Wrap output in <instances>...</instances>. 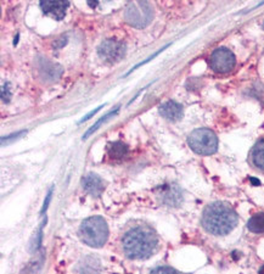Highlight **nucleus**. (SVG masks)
Here are the masks:
<instances>
[{"label": "nucleus", "mask_w": 264, "mask_h": 274, "mask_svg": "<svg viewBox=\"0 0 264 274\" xmlns=\"http://www.w3.org/2000/svg\"><path fill=\"white\" fill-rule=\"evenodd\" d=\"M122 247L124 255L130 259H146L157 250L158 236L152 228L136 226L123 235Z\"/></svg>", "instance_id": "1"}, {"label": "nucleus", "mask_w": 264, "mask_h": 274, "mask_svg": "<svg viewBox=\"0 0 264 274\" xmlns=\"http://www.w3.org/2000/svg\"><path fill=\"white\" fill-rule=\"evenodd\" d=\"M237 213L229 204L216 201L206 206L201 217L202 227L210 234L223 236L229 234L236 227Z\"/></svg>", "instance_id": "2"}, {"label": "nucleus", "mask_w": 264, "mask_h": 274, "mask_svg": "<svg viewBox=\"0 0 264 274\" xmlns=\"http://www.w3.org/2000/svg\"><path fill=\"white\" fill-rule=\"evenodd\" d=\"M80 240L91 247H103L109 239V226L101 216L84 219L79 227Z\"/></svg>", "instance_id": "3"}, {"label": "nucleus", "mask_w": 264, "mask_h": 274, "mask_svg": "<svg viewBox=\"0 0 264 274\" xmlns=\"http://www.w3.org/2000/svg\"><path fill=\"white\" fill-rule=\"evenodd\" d=\"M188 144L194 152L204 156H210L218 150V138L207 128H199L191 132L188 138Z\"/></svg>", "instance_id": "4"}, {"label": "nucleus", "mask_w": 264, "mask_h": 274, "mask_svg": "<svg viewBox=\"0 0 264 274\" xmlns=\"http://www.w3.org/2000/svg\"><path fill=\"white\" fill-rule=\"evenodd\" d=\"M153 17L152 8L146 0H132L124 13V20L135 28H145Z\"/></svg>", "instance_id": "5"}, {"label": "nucleus", "mask_w": 264, "mask_h": 274, "mask_svg": "<svg viewBox=\"0 0 264 274\" xmlns=\"http://www.w3.org/2000/svg\"><path fill=\"white\" fill-rule=\"evenodd\" d=\"M127 53L126 43L116 39H107L100 44L98 49V54L101 60L106 63L113 65V63L120 62Z\"/></svg>", "instance_id": "6"}, {"label": "nucleus", "mask_w": 264, "mask_h": 274, "mask_svg": "<svg viewBox=\"0 0 264 274\" xmlns=\"http://www.w3.org/2000/svg\"><path fill=\"white\" fill-rule=\"evenodd\" d=\"M235 55L226 48H218L211 55V68L217 73H226L235 67Z\"/></svg>", "instance_id": "7"}, {"label": "nucleus", "mask_w": 264, "mask_h": 274, "mask_svg": "<svg viewBox=\"0 0 264 274\" xmlns=\"http://www.w3.org/2000/svg\"><path fill=\"white\" fill-rule=\"evenodd\" d=\"M158 200L169 207H178L183 201V193L175 184H166L156 189Z\"/></svg>", "instance_id": "8"}, {"label": "nucleus", "mask_w": 264, "mask_h": 274, "mask_svg": "<svg viewBox=\"0 0 264 274\" xmlns=\"http://www.w3.org/2000/svg\"><path fill=\"white\" fill-rule=\"evenodd\" d=\"M68 0H40V9L45 15L61 21L66 15Z\"/></svg>", "instance_id": "9"}, {"label": "nucleus", "mask_w": 264, "mask_h": 274, "mask_svg": "<svg viewBox=\"0 0 264 274\" xmlns=\"http://www.w3.org/2000/svg\"><path fill=\"white\" fill-rule=\"evenodd\" d=\"M82 187L83 189L88 193L89 195L94 196V198H99L105 190V184H104L103 179L97 174H88L82 179Z\"/></svg>", "instance_id": "10"}, {"label": "nucleus", "mask_w": 264, "mask_h": 274, "mask_svg": "<svg viewBox=\"0 0 264 274\" xmlns=\"http://www.w3.org/2000/svg\"><path fill=\"white\" fill-rule=\"evenodd\" d=\"M158 110L162 117H164L168 121H172V122L179 121L183 117V106L181 104L172 102V100L162 104Z\"/></svg>", "instance_id": "11"}, {"label": "nucleus", "mask_w": 264, "mask_h": 274, "mask_svg": "<svg viewBox=\"0 0 264 274\" xmlns=\"http://www.w3.org/2000/svg\"><path fill=\"white\" fill-rule=\"evenodd\" d=\"M249 160L257 169L264 171V138L254 144L249 152Z\"/></svg>", "instance_id": "12"}, {"label": "nucleus", "mask_w": 264, "mask_h": 274, "mask_svg": "<svg viewBox=\"0 0 264 274\" xmlns=\"http://www.w3.org/2000/svg\"><path fill=\"white\" fill-rule=\"evenodd\" d=\"M128 146L127 144L122 143V141H115V143H110L107 145V155L115 160H121V158L126 157L128 155Z\"/></svg>", "instance_id": "13"}, {"label": "nucleus", "mask_w": 264, "mask_h": 274, "mask_svg": "<svg viewBox=\"0 0 264 274\" xmlns=\"http://www.w3.org/2000/svg\"><path fill=\"white\" fill-rule=\"evenodd\" d=\"M247 228L249 232L262 234L264 233V212L256 213L252 216L247 222Z\"/></svg>", "instance_id": "14"}, {"label": "nucleus", "mask_w": 264, "mask_h": 274, "mask_svg": "<svg viewBox=\"0 0 264 274\" xmlns=\"http://www.w3.org/2000/svg\"><path fill=\"white\" fill-rule=\"evenodd\" d=\"M117 112H118V109H116V110H115V111H113V112H110V114H107V115H106V116H104L103 118H101V120H99V121H98V122H97V123H95V125H94V126H93V127H92V128H91V129H89V131H88V132H86V133H85V134H84V135H83V139H86V138H88V137H89V135H92L93 133H94V132H95V131H97V129L99 128V127H100L101 125H103V123H105V122H106V121H107V120H109V118H110V117L115 116V115H116V114H117Z\"/></svg>", "instance_id": "15"}, {"label": "nucleus", "mask_w": 264, "mask_h": 274, "mask_svg": "<svg viewBox=\"0 0 264 274\" xmlns=\"http://www.w3.org/2000/svg\"><path fill=\"white\" fill-rule=\"evenodd\" d=\"M2 98H3V102H9L11 98V94H10V89H9V84H5L4 86H3L2 89Z\"/></svg>", "instance_id": "16"}, {"label": "nucleus", "mask_w": 264, "mask_h": 274, "mask_svg": "<svg viewBox=\"0 0 264 274\" xmlns=\"http://www.w3.org/2000/svg\"><path fill=\"white\" fill-rule=\"evenodd\" d=\"M153 273H157V272H177L175 269H173V268H169V267H158V268H155V269H152Z\"/></svg>", "instance_id": "17"}, {"label": "nucleus", "mask_w": 264, "mask_h": 274, "mask_svg": "<svg viewBox=\"0 0 264 274\" xmlns=\"http://www.w3.org/2000/svg\"><path fill=\"white\" fill-rule=\"evenodd\" d=\"M51 195H53V189L49 190V194L46 195V200H45V203H44V206H43V212H44L45 210L48 209V205H49V203H50V200H51Z\"/></svg>", "instance_id": "18"}, {"label": "nucleus", "mask_w": 264, "mask_h": 274, "mask_svg": "<svg viewBox=\"0 0 264 274\" xmlns=\"http://www.w3.org/2000/svg\"><path fill=\"white\" fill-rule=\"evenodd\" d=\"M100 109H103V106H100V108H98L97 110H95V111H92V112H91V114H89V115H86V116H85V117H83V120H82V121H80V123H82V122H84V121H88V120H89V118H91L92 116H94V115H95V114H97V112H99V111H100Z\"/></svg>", "instance_id": "19"}, {"label": "nucleus", "mask_w": 264, "mask_h": 274, "mask_svg": "<svg viewBox=\"0 0 264 274\" xmlns=\"http://www.w3.org/2000/svg\"><path fill=\"white\" fill-rule=\"evenodd\" d=\"M86 2H88V5L92 9H97L99 3H100V0H86Z\"/></svg>", "instance_id": "20"}, {"label": "nucleus", "mask_w": 264, "mask_h": 274, "mask_svg": "<svg viewBox=\"0 0 264 274\" xmlns=\"http://www.w3.org/2000/svg\"><path fill=\"white\" fill-rule=\"evenodd\" d=\"M252 181H253V183L254 184H259V181H258V180H256V179H251Z\"/></svg>", "instance_id": "21"}, {"label": "nucleus", "mask_w": 264, "mask_h": 274, "mask_svg": "<svg viewBox=\"0 0 264 274\" xmlns=\"http://www.w3.org/2000/svg\"><path fill=\"white\" fill-rule=\"evenodd\" d=\"M263 27H264V26H263Z\"/></svg>", "instance_id": "22"}]
</instances>
